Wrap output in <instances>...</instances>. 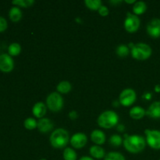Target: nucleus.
Instances as JSON below:
<instances>
[{
	"instance_id": "nucleus-34",
	"label": "nucleus",
	"mask_w": 160,
	"mask_h": 160,
	"mask_svg": "<svg viewBox=\"0 0 160 160\" xmlns=\"http://www.w3.org/2000/svg\"><path fill=\"white\" fill-rule=\"evenodd\" d=\"M155 91L157 92H160V85H156V88H155Z\"/></svg>"
},
{
	"instance_id": "nucleus-36",
	"label": "nucleus",
	"mask_w": 160,
	"mask_h": 160,
	"mask_svg": "<svg viewBox=\"0 0 160 160\" xmlns=\"http://www.w3.org/2000/svg\"><path fill=\"white\" fill-rule=\"evenodd\" d=\"M110 2L111 3H120L121 2V1H111Z\"/></svg>"
},
{
	"instance_id": "nucleus-5",
	"label": "nucleus",
	"mask_w": 160,
	"mask_h": 160,
	"mask_svg": "<svg viewBox=\"0 0 160 160\" xmlns=\"http://www.w3.org/2000/svg\"><path fill=\"white\" fill-rule=\"evenodd\" d=\"M47 106L52 112H59L63 106V98L58 92H52L46 99Z\"/></svg>"
},
{
	"instance_id": "nucleus-26",
	"label": "nucleus",
	"mask_w": 160,
	"mask_h": 160,
	"mask_svg": "<svg viewBox=\"0 0 160 160\" xmlns=\"http://www.w3.org/2000/svg\"><path fill=\"white\" fill-rule=\"evenodd\" d=\"M23 125H24L25 128L28 130H33L34 128H37L38 126V122L34 120V118H31V117H29V118L26 119L24 120V123H23Z\"/></svg>"
},
{
	"instance_id": "nucleus-27",
	"label": "nucleus",
	"mask_w": 160,
	"mask_h": 160,
	"mask_svg": "<svg viewBox=\"0 0 160 160\" xmlns=\"http://www.w3.org/2000/svg\"><path fill=\"white\" fill-rule=\"evenodd\" d=\"M130 52L129 48L126 45H120L118 48H117V54L120 57H126L128 56Z\"/></svg>"
},
{
	"instance_id": "nucleus-17",
	"label": "nucleus",
	"mask_w": 160,
	"mask_h": 160,
	"mask_svg": "<svg viewBox=\"0 0 160 160\" xmlns=\"http://www.w3.org/2000/svg\"><path fill=\"white\" fill-rule=\"evenodd\" d=\"M90 154L95 159H101L105 158L106 154H105V151L102 147L99 145H94L90 148Z\"/></svg>"
},
{
	"instance_id": "nucleus-10",
	"label": "nucleus",
	"mask_w": 160,
	"mask_h": 160,
	"mask_svg": "<svg viewBox=\"0 0 160 160\" xmlns=\"http://www.w3.org/2000/svg\"><path fill=\"white\" fill-rule=\"evenodd\" d=\"M147 32L153 38L160 37V19L154 18L148 23Z\"/></svg>"
},
{
	"instance_id": "nucleus-4",
	"label": "nucleus",
	"mask_w": 160,
	"mask_h": 160,
	"mask_svg": "<svg viewBox=\"0 0 160 160\" xmlns=\"http://www.w3.org/2000/svg\"><path fill=\"white\" fill-rule=\"evenodd\" d=\"M152 50L145 43H138L131 48V55L133 58L138 60H145L151 56Z\"/></svg>"
},
{
	"instance_id": "nucleus-28",
	"label": "nucleus",
	"mask_w": 160,
	"mask_h": 160,
	"mask_svg": "<svg viewBox=\"0 0 160 160\" xmlns=\"http://www.w3.org/2000/svg\"><path fill=\"white\" fill-rule=\"evenodd\" d=\"M109 143L113 145V146L118 147L123 143V140H122V138L120 135L114 134V135L111 136V138H109Z\"/></svg>"
},
{
	"instance_id": "nucleus-12",
	"label": "nucleus",
	"mask_w": 160,
	"mask_h": 160,
	"mask_svg": "<svg viewBox=\"0 0 160 160\" xmlns=\"http://www.w3.org/2000/svg\"><path fill=\"white\" fill-rule=\"evenodd\" d=\"M38 129L42 133H48L53 129V123L48 118H42L38 121Z\"/></svg>"
},
{
	"instance_id": "nucleus-29",
	"label": "nucleus",
	"mask_w": 160,
	"mask_h": 160,
	"mask_svg": "<svg viewBox=\"0 0 160 160\" xmlns=\"http://www.w3.org/2000/svg\"><path fill=\"white\" fill-rule=\"evenodd\" d=\"M7 21L3 17L0 16V32H3L7 28Z\"/></svg>"
},
{
	"instance_id": "nucleus-2",
	"label": "nucleus",
	"mask_w": 160,
	"mask_h": 160,
	"mask_svg": "<svg viewBox=\"0 0 160 160\" xmlns=\"http://www.w3.org/2000/svg\"><path fill=\"white\" fill-rule=\"evenodd\" d=\"M49 140L50 143L54 148H62L68 144L70 135L67 130L58 128L52 133Z\"/></svg>"
},
{
	"instance_id": "nucleus-39",
	"label": "nucleus",
	"mask_w": 160,
	"mask_h": 160,
	"mask_svg": "<svg viewBox=\"0 0 160 160\" xmlns=\"http://www.w3.org/2000/svg\"><path fill=\"white\" fill-rule=\"evenodd\" d=\"M159 160H160V159H159Z\"/></svg>"
},
{
	"instance_id": "nucleus-3",
	"label": "nucleus",
	"mask_w": 160,
	"mask_h": 160,
	"mask_svg": "<svg viewBox=\"0 0 160 160\" xmlns=\"http://www.w3.org/2000/svg\"><path fill=\"white\" fill-rule=\"evenodd\" d=\"M118 121V115L112 110L105 111L98 118V124L99 125V127L106 129H109L115 127Z\"/></svg>"
},
{
	"instance_id": "nucleus-25",
	"label": "nucleus",
	"mask_w": 160,
	"mask_h": 160,
	"mask_svg": "<svg viewBox=\"0 0 160 160\" xmlns=\"http://www.w3.org/2000/svg\"><path fill=\"white\" fill-rule=\"evenodd\" d=\"M12 3L16 6L28 8L30 6H32V5L34 3V0H13Z\"/></svg>"
},
{
	"instance_id": "nucleus-32",
	"label": "nucleus",
	"mask_w": 160,
	"mask_h": 160,
	"mask_svg": "<svg viewBox=\"0 0 160 160\" xmlns=\"http://www.w3.org/2000/svg\"><path fill=\"white\" fill-rule=\"evenodd\" d=\"M79 160H94L93 158L88 157V156H83Z\"/></svg>"
},
{
	"instance_id": "nucleus-22",
	"label": "nucleus",
	"mask_w": 160,
	"mask_h": 160,
	"mask_svg": "<svg viewBox=\"0 0 160 160\" xmlns=\"http://www.w3.org/2000/svg\"><path fill=\"white\" fill-rule=\"evenodd\" d=\"M84 3L86 6L92 10H98L99 8L102 6L100 0H85Z\"/></svg>"
},
{
	"instance_id": "nucleus-30",
	"label": "nucleus",
	"mask_w": 160,
	"mask_h": 160,
	"mask_svg": "<svg viewBox=\"0 0 160 160\" xmlns=\"http://www.w3.org/2000/svg\"><path fill=\"white\" fill-rule=\"evenodd\" d=\"M98 11V13L101 16H102V17H106V16H107L109 14V9H108L107 7H106L104 6H102Z\"/></svg>"
},
{
	"instance_id": "nucleus-20",
	"label": "nucleus",
	"mask_w": 160,
	"mask_h": 160,
	"mask_svg": "<svg viewBox=\"0 0 160 160\" xmlns=\"http://www.w3.org/2000/svg\"><path fill=\"white\" fill-rule=\"evenodd\" d=\"M56 88H57L58 92H59V93L67 94L71 90V84H70V82H68L67 81H61L57 85Z\"/></svg>"
},
{
	"instance_id": "nucleus-1",
	"label": "nucleus",
	"mask_w": 160,
	"mask_h": 160,
	"mask_svg": "<svg viewBox=\"0 0 160 160\" xmlns=\"http://www.w3.org/2000/svg\"><path fill=\"white\" fill-rule=\"evenodd\" d=\"M126 138L123 142L124 148L128 152L131 153H139L143 151L146 145L145 138L141 135H128L126 134Z\"/></svg>"
},
{
	"instance_id": "nucleus-13",
	"label": "nucleus",
	"mask_w": 160,
	"mask_h": 160,
	"mask_svg": "<svg viewBox=\"0 0 160 160\" xmlns=\"http://www.w3.org/2000/svg\"><path fill=\"white\" fill-rule=\"evenodd\" d=\"M146 115L153 119L160 118V102H154L151 104L146 111Z\"/></svg>"
},
{
	"instance_id": "nucleus-11",
	"label": "nucleus",
	"mask_w": 160,
	"mask_h": 160,
	"mask_svg": "<svg viewBox=\"0 0 160 160\" xmlns=\"http://www.w3.org/2000/svg\"><path fill=\"white\" fill-rule=\"evenodd\" d=\"M87 136L82 133H78L72 136L70 139V144L74 148H81L87 144Z\"/></svg>"
},
{
	"instance_id": "nucleus-21",
	"label": "nucleus",
	"mask_w": 160,
	"mask_h": 160,
	"mask_svg": "<svg viewBox=\"0 0 160 160\" xmlns=\"http://www.w3.org/2000/svg\"><path fill=\"white\" fill-rule=\"evenodd\" d=\"M8 52H9V55L11 56H16L19 55L21 52V46L20 44L17 43V42H13V43L10 44L8 47Z\"/></svg>"
},
{
	"instance_id": "nucleus-35",
	"label": "nucleus",
	"mask_w": 160,
	"mask_h": 160,
	"mask_svg": "<svg viewBox=\"0 0 160 160\" xmlns=\"http://www.w3.org/2000/svg\"><path fill=\"white\" fill-rule=\"evenodd\" d=\"M127 3H129V4H131V3H135L136 1H134V0H132V1H125Z\"/></svg>"
},
{
	"instance_id": "nucleus-33",
	"label": "nucleus",
	"mask_w": 160,
	"mask_h": 160,
	"mask_svg": "<svg viewBox=\"0 0 160 160\" xmlns=\"http://www.w3.org/2000/svg\"><path fill=\"white\" fill-rule=\"evenodd\" d=\"M151 97H152V95H151V94H150V93H147V94H145V95H144V98H146L147 100L150 99V98H151Z\"/></svg>"
},
{
	"instance_id": "nucleus-24",
	"label": "nucleus",
	"mask_w": 160,
	"mask_h": 160,
	"mask_svg": "<svg viewBox=\"0 0 160 160\" xmlns=\"http://www.w3.org/2000/svg\"><path fill=\"white\" fill-rule=\"evenodd\" d=\"M104 160H126L125 157L120 152H111L105 156Z\"/></svg>"
},
{
	"instance_id": "nucleus-37",
	"label": "nucleus",
	"mask_w": 160,
	"mask_h": 160,
	"mask_svg": "<svg viewBox=\"0 0 160 160\" xmlns=\"http://www.w3.org/2000/svg\"><path fill=\"white\" fill-rule=\"evenodd\" d=\"M123 128H123V125H120V126L118 128V129L120 130V131H122V129H123Z\"/></svg>"
},
{
	"instance_id": "nucleus-15",
	"label": "nucleus",
	"mask_w": 160,
	"mask_h": 160,
	"mask_svg": "<svg viewBox=\"0 0 160 160\" xmlns=\"http://www.w3.org/2000/svg\"><path fill=\"white\" fill-rule=\"evenodd\" d=\"M46 106L43 102H37L32 109L33 114L37 118H42L46 113Z\"/></svg>"
},
{
	"instance_id": "nucleus-14",
	"label": "nucleus",
	"mask_w": 160,
	"mask_h": 160,
	"mask_svg": "<svg viewBox=\"0 0 160 160\" xmlns=\"http://www.w3.org/2000/svg\"><path fill=\"white\" fill-rule=\"evenodd\" d=\"M91 139L97 145H103L106 142V134L100 130H95L91 134Z\"/></svg>"
},
{
	"instance_id": "nucleus-23",
	"label": "nucleus",
	"mask_w": 160,
	"mask_h": 160,
	"mask_svg": "<svg viewBox=\"0 0 160 160\" xmlns=\"http://www.w3.org/2000/svg\"><path fill=\"white\" fill-rule=\"evenodd\" d=\"M77 153L73 148H67L63 152L64 160H77Z\"/></svg>"
},
{
	"instance_id": "nucleus-9",
	"label": "nucleus",
	"mask_w": 160,
	"mask_h": 160,
	"mask_svg": "<svg viewBox=\"0 0 160 160\" xmlns=\"http://www.w3.org/2000/svg\"><path fill=\"white\" fill-rule=\"evenodd\" d=\"M14 62L11 56L7 53L0 55V70L5 73H9L13 70Z\"/></svg>"
},
{
	"instance_id": "nucleus-7",
	"label": "nucleus",
	"mask_w": 160,
	"mask_h": 160,
	"mask_svg": "<svg viewBox=\"0 0 160 160\" xmlns=\"http://www.w3.org/2000/svg\"><path fill=\"white\" fill-rule=\"evenodd\" d=\"M136 98H137L136 92L133 89L127 88L120 93L119 101L122 106L128 107L131 106L135 102Z\"/></svg>"
},
{
	"instance_id": "nucleus-18",
	"label": "nucleus",
	"mask_w": 160,
	"mask_h": 160,
	"mask_svg": "<svg viewBox=\"0 0 160 160\" xmlns=\"http://www.w3.org/2000/svg\"><path fill=\"white\" fill-rule=\"evenodd\" d=\"M9 17L10 20L13 22H17L22 18V12L20 8L17 6H13L9 9Z\"/></svg>"
},
{
	"instance_id": "nucleus-6",
	"label": "nucleus",
	"mask_w": 160,
	"mask_h": 160,
	"mask_svg": "<svg viewBox=\"0 0 160 160\" xmlns=\"http://www.w3.org/2000/svg\"><path fill=\"white\" fill-rule=\"evenodd\" d=\"M146 142L152 148L160 149V131L158 130H145Z\"/></svg>"
},
{
	"instance_id": "nucleus-31",
	"label": "nucleus",
	"mask_w": 160,
	"mask_h": 160,
	"mask_svg": "<svg viewBox=\"0 0 160 160\" xmlns=\"http://www.w3.org/2000/svg\"><path fill=\"white\" fill-rule=\"evenodd\" d=\"M78 113H77L76 111H71V112L69 113V117H70L71 120H76L78 118Z\"/></svg>"
},
{
	"instance_id": "nucleus-8",
	"label": "nucleus",
	"mask_w": 160,
	"mask_h": 160,
	"mask_svg": "<svg viewBox=\"0 0 160 160\" xmlns=\"http://www.w3.org/2000/svg\"><path fill=\"white\" fill-rule=\"evenodd\" d=\"M140 20L138 16L128 12L124 21V28L129 33H135L140 27Z\"/></svg>"
},
{
	"instance_id": "nucleus-19",
	"label": "nucleus",
	"mask_w": 160,
	"mask_h": 160,
	"mask_svg": "<svg viewBox=\"0 0 160 160\" xmlns=\"http://www.w3.org/2000/svg\"><path fill=\"white\" fill-rule=\"evenodd\" d=\"M147 9V6L145 2H136L133 6V12L137 15H142L145 13V12Z\"/></svg>"
},
{
	"instance_id": "nucleus-16",
	"label": "nucleus",
	"mask_w": 160,
	"mask_h": 160,
	"mask_svg": "<svg viewBox=\"0 0 160 160\" xmlns=\"http://www.w3.org/2000/svg\"><path fill=\"white\" fill-rule=\"evenodd\" d=\"M145 115H146V111L140 106H134L130 110V116L134 120H140Z\"/></svg>"
},
{
	"instance_id": "nucleus-38",
	"label": "nucleus",
	"mask_w": 160,
	"mask_h": 160,
	"mask_svg": "<svg viewBox=\"0 0 160 160\" xmlns=\"http://www.w3.org/2000/svg\"><path fill=\"white\" fill-rule=\"evenodd\" d=\"M40 160H47V159H40Z\"/></svg>"
}]
</instances>
